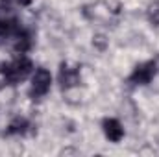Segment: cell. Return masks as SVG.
<instances>
[{"label": "cell", "instance_id": "5b68a950", "mask_svg": "<svg viewBox=\"0 0 159 157\" xmlns=\"http://www.w3.org/2000/svg\"><path fill=\"white\" fill-rule=\"evenodd\" d=\"M59 81H61V87H63V89L74 87V85L80 81L78 69H70L69 65H61V70H59Z\"/></svg>", "mask_w": 159, "mask_h": 157}, {"label": "cell", "instance_id": "7a4b0ae2", "mask_svg": "<svg viewBox=\"0 0 159 157\" xmlns=\"http://www.w3.org/2000/svg\"><path fill=\"white\" fill-rule=\"evenodd\" d=\"M50 83H52V76L46 69H39L35 70L34 78H32V89H30V94L34 98H41L48 92L50 89Z\"/></svg>", "mask_w": 159, "mask_h": 157}, {"label": "cell", "instance_id": "ba28073f", "mask_svg": "<svg viewBox=\"0 0 159 157\" xmlns=\"http://www.w3.org/2000/svg\"><path fill=\"white\" fill-rule=\"evenodd\" d=\"M9 2H13V4H19V6H28L32 0H9Z\"/></svg>", "mask_w": 159, "mask_h": 157}, {"label": "cell", "instance_id": "52a82bcc", "mask_svg": "<svg viewBox=\"0 0 159 157\" xmlns=\"http://www.w3.org/2000/svg\"><path fill=\"white\" fill-rule=\"evenodd\" d=\"M150 19H152V22L159 24V4H154L150 7Z\"/></svg>", "mask_w": 159, "mask_h": 157}, {"label": "cell", "instance_id": "8992f818", "mask_svg": "<svg viewBox=\"0 0 159 157\" xmlns=\"http://www.w3.org/2000/svg\"><path fill=\"white\" fill-rule=\"evenodd\" d=\"M30 128V124H28V120H24V118H15L11 124H9V133H26V129Z\"/></svg>", "mask_w": 159, "mask_h": 157}, {"label": "cell", "instance_id": "6da1fadb", "mask_svg": "<svg viewBox=\"0 0 159 157\" xmlns=\"http://www.w3.org/2000/svg\"><path fill=\"white\" fill-rule=\"evenodd\" d=\"M30 70H32V63L24 57H19L4 69V78H6L7 83L15 85V83H19V81H22L26 78L30 74Z\"/></svg>", "mask_w": 159, "mask_h": 157}, {"label": "cell", "instance_id": "277c9868", "mask_svg": "<svg viewBox=\"0 0 159 157\" xmlns=\"http://www.w3.org/2000/svg\"><path fill=\"white\" fill-rule=\"evenodd\" d=\"M102 128H104L106 137L109 141H113V142H119L120 139H122V135H124V129H122L120 122L115 120V118H106L104 124H102Z\"/></svg>", "mask_w": 159, "mask_h": 157}, {"label": "cell", "instance_id": "3957f363", "mask_svg": "<svg viewBox=\"0 0 159 157\" xmlns=\"http://www.w3.org/2000/svg\"><path fill=\"white\" fill-rule=\"evenodd\" d=\"M154 76H156V63L148 61V63L139 65L133 70V74L129 76V81L135 83V85H146V83H150V79L154 78Z\"/></svg>", "mask_w": 159, "mask_h": 157}]
</instances>
